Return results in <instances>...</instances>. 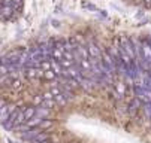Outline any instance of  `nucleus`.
Listing matches in <instances>:
<instances>
[{
  "mask_svg": "<svg viewBox=\"0 0 151 143\" xmlns=\"http://www.w3.org/2000/svg\"><path fill=\"white\" fill-rule=\"evenodd\" d=\"M58 63H60L61 69H68V67H70V66L75 64V61H70V60H66V58H61Z\"/></svg>",
  "mask_w": 151,
  "mask_h": 143,
  "instance_id": "obj_13",
  "label": "nucleus"
},
{
  "mask_svg": "<svg viewBox=\"0 0 151 143\" xmlns=\"http://www.w3.org/2000/svg\"><path fill=\"white\" fill-rule=\"evenodd\" d=\"M27 78H44V70H42L40 67H27Z\"/></svg>",
  "mask_w": 151,
  "mask_h": 143,
  "instance_id": "obj_4",
  "label": "nucleus"
},
{
  "mask_svg": "<svg viewBox=\"0 0 151 143\" xmlns=\"http://www.w3.org/2000/svg\"><path fill=\"white\" fill-rule=\"evenodd\" d=\"M115 90H117V94H118V95H124V94H126V84L117 82V84H115Z\"/></svg>",
  "mask_w": 151,
  "mask_h": 143,
  "instance_id": "obj_12",
  "label": "nucleus"
},
{
  "mask_svg": "<svg viewBox=\"0 0 151 143\" xmlns=\"http://www.w3.org/2000/svg\"><path fill=\"white\" fill-rule=\"evenodd\" d=\"M50 92H51L52 95H57V94H60V92H61V90H60V88H57V87H52Z\"/></svg>",
  "mask_w": 151,
  "mask_h": 143,
  "instance_id": "obj_17",
  "label": "nucleus"
},
{
  "mask_svg": "<svg viewBox=\"0 0 151 143\" xmlns=\"http://www.w3.org/2000/svg\"><path fill=\"white\" fill-rule=\"evenodd\" d=\"M54 101H55V105H58V106H64L68 103V100L64 98V95L60 92V94H57V95H54Z\"/></svg>",
  "mask_w": 151,
  "mask_h": 143,
  "instance_id": "obj_9",
  "label": "nucleus"
},
{
  "mask_svg": "<svg viewBox=\"0 0 151 143\" xmlns=\"http://www.w3.org/2000/svg\"><path fill=\"white\" fill-rule=\"evenodd\" d=\"M21 110H23V113H24L26 121L35 116V107H33V106H32V107H30V106H24V107H21Z\"/></svg>",
  "mask_w": 151,
  "mask_h": 143,
  "instance_id": "obj_7",
  "label": "nucleus"
},
{
  "mask_svg": "<svg viewBox=\"0 0 151 143\" xmlns=\"http://www.w3.org/2000/svg\"><path fill=\"white\" fill-rule=\"evenodd\" d=\"M40 106H44V107H47V109H52V107H55V101H54V98H48V100H42V103H40Z\"/></svg>",
  "mask_w": 151,
  "mask_h": 143,
  "instance_id": "obj_10",
  "label": "nucleus"
},
{
  "mask_svg": "<svg viewBox=\"0 0 151 143\" xmlns=\"http://www.w3.org/2000/svg\"><path fill=\"white\" fill-rule=\"evenodd\" d=\"M36 143H51L50 140H45V142H36Z\"/></svg>",
  "mask_w": 151,
  "mask_h": 143,
  "instance_id": "obj_19",
  "label": "nucleus"
},
{
  "mask_svg": "<svg viewBox=\"0 0 151 143\" xmlns=\"http://www.w3.org/2000/svg\"><path fill=\"white\" fill-rule=\"evenodd\" d=\"M0 2H2V0H0Z\"/></svg>",
  "mask_w": 151,
  "mask_h": 143,
  "instance_id": "obj_20",
  "label": "nucleus"
},
{
  "mask_svg": "<svg viewBox=\"0 0 151 143\" xmlns=\"http://www.w3.org/2000/svg\"><path fill=\"white\" fill-rule=\"evenodd\" d=\"M42 98H44V100H48V98H54V95L48 91V92H45V94H42Z\"/></svg>",
  "mask_w": 151,
  "mask_h": 143,
  "instance_id": "obj_18",
  "label": "nucleus"
},
{
  "mask_svg": "<svg viewBox=\"0 0 151 143\" xmlns=\"http://www.w3.org/2000/svg\"><path fill=\"white\" fill-rule=\"evenodd\" d=\"M87 49H88V54H90V57H91V58H100L102 51H100V48H99L94 42H88Z\"/></svg>",
  "mask_w": 151,
  "mask_h": 143,
  "instance_id": "obj_3",
  "label": "nucleus"
},
{
  "mask_svg": "<svg viewBox=\"0 0 151 143\" xmlns=\"http://www.w3.org/2000/svg\"><path fill=\"white\" fill-rule=\"evenodd\" d=\"M141 51H142V57L148 63L150 69H151V42L150 40H142L141 42Z\"/></svg>",
  "mask_w": 151,
  "mask_h": 143,
  "instance_id": "obj_2",
  "label": "nucleus"
},
{
  "mask_svg": "<svg viewBox=\"0 0 151 143\" xmlns=\"http://www.w3.org/2000/svg\"><path fill=\"white\" fill-rule=\"evenodd\" d=\"M50 63H51V70L57 75V76H61V73H63V69H61V66H60V63L57 60H50Z\"/></svg>",
  "mask_w": 151,
  "mask_h": 143,
  "instance_id": "obj_6",
  "label": "nucleus"
},
{
  "mask_svg": "<svg viewBox=\"0 0 151 143\" xmlns=\"http://www.w3.org/2000/svg\"><path fill=\"white\" fill-rule=\"evenodd\" d=\"M144 112L151 119V101H150V103H144Z\"/></svg>",
  "mask_w": 151,
  "mask_h": 143,
  "instance_id": "obj_15",
  "label": "nucleus"
},
{
  "mask_svg": "<svg viewBox=\"0 0 151 143\" xmlns=\"http://www.w3.org/2000/svg\"><path fill=\"white\" fill-rule=\"evenodd\" d=\"M54 125V122L51 121V119H42L40 121V124H39V127L42 128V130H47V128H51Z\"/></svg>",
  "mask_w": 151,
  "mask_h": 143,
  "instance_id": "obj_11",
  "label": "nucleus"
},
{
  "mask_svg": "<svg viewBox=\"0 0 151 143\" xmlns=\"http://www.w3.org/2000/svg\"><path fill=\"white\" fill-rule=\"evenodd\" d=\"M32 140H33V143H36V142H45V140H50V134L42 130V131H40L36 137H33Z\"/></svg>",
  "mask_w": 151,
  "mask_h": 143,
  "instance_id": "obj_8",
  "label": "nucleus"
},
{
  "mask_svg": "<svg viewBox=\"0 0 151 143\" xmlns=\"http://www.w3.org/2000/svg\"><path fill=\"white\" fill-rule=\"evenodd\" d=\"M135 92H136V98H139L141 101H144V103H150V101H151V90L136 85Z\"/></svg>",
  "mask_w": 151,
  "mask_h": 143,
  "instance_id": "obj_1",
  "label": "nucleus"
},
{
  "mask_svg": "<svg viewBox=\"0 0 151 143\" xmlns=\"http://www.w3.org/2000/svg\"><path fill=\"white\" fill-rule=\"evenodd\" d=\"M42 100H44V98H42V95H35V98H33V105H35V106H39V105L42 103Z\"/></svg>",
  "mask_w": 151,
  "mask_h": 143,
  "instance_id": "obj_16",
  "label": "nucleus"
},
{
  "mask_svg": "<svg viewBox=\"0 0 151 143\" xmlns=\"http://www.w3.org/2000/svg\"><path fill=\"white\" fill-rule=\"evenodd\" d=\"M44 78L48 79V80H54V79H57V75L50 69V70H45V72H44Z\"/></svg>",
  "mask_w": 151,
  "mask_h": 143,
  "instance_id": "obj_14",
  "label": "nucleus"
},
{
  "mask_svg": "<svg viewBox=\"0 0 151 143\" xmlns=\"http://www.w3.org/2000/svg\"><path fill=\"white\" fill-rule=\"evenodd\" d=\"M141 103H142V101H141L139 98H133V100L130 101V105H129V112H130L132 116L138 112V109L141 107Z\"/></svg>",
  "mask_w": 151,
  "mask_h": 143,
  "instance_id": "obj_5",
  "label": "nucleus"
}]
</instances>
